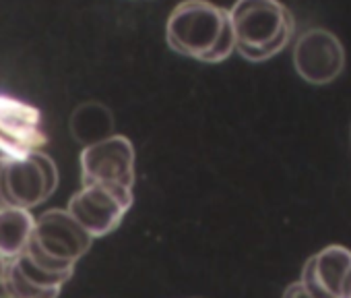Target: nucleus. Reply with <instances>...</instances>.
I'll list each match as a JSON object with an SVG mask.
<instances>
[{
	"mask_svg": "<svg viewBox=\"0 0 351 298\" xmlns=\"http://www.w3.org/2000/svg\"><path fill=\"white\" fill-rule=\"evenodd\" d=\"M73 273H56L34 263L25 253L7 261L3 286L17 298H58Z\"/></svg>",
	"mask_w": 351,
	"mask_h": 298,
	"instance_id": "9",
	"label": "nucleus"
},
{
	"mask_svg": "<svg viewBox=\"0 0 351 298\" xmlns=\"http://www.w3.org/2000/svg\"><path fill=\"white\" fill-rule=\"evenodd\" d=\"M46 141L40 110L0 95V152H5V156H23L38 152Z\"/></svg>",
	"mask_w": 351,
	"mask_h": 298,
	"instance_id": "8",
	"label": "nucleus"
},
{
	"mask_svg": "<svg viewBox=\"0 0 351 298\" xmlns=\"http://www.w3.org/2000/svg\"><path fill=\"white\" fill-rule=\"evenodd\" d=\"M91 242L89 232L66 209H50L36 220L23 253L50 271L73 273L77 261L91 249Z\"/></svg>",
	"mask_w": 351,
	"mask_h": 298,
	"instance_id": "3",
	"label": "nucleus"
},
{
	"mask_svg": "<svg viewBox=\"0 0 351 298\" xmlns=\"http://www.w3.org/2000/svg\"><path fill=\"white\" fill-rule=\"evenodd\" d=\"M0 298H17V296H13L11 292H7L3 286H0Z\"/></svg>",
	"mask_w": 351,
	"mask_h": 298,
	"instance_id": "16",
	"label": "nucleus"
},
{
	"mask_svg": "<svg viewBox=\"0 0 351 298\" xmlns=\"http://www.w3.org/2000/svg\"><path fill=\"white\" fill-rule=\"evenodd\" d=\"M339 298H351V267L341 284V290H339Z\"/></svg>",
	"mask_w": 351,
	"mask_h": 298,
	"instance_id": "14",
	"label": "nucleus"
},
{
	"mask_svg": "<svg viewBox=\"0 0 351 298\" xmlns=\"http://www.w3.org/2000/svg\"><path fill=\"white\" fill-rule=\"evenodd\" d=\"M293 67L310 85H328L345 69V48L341 40L324 30L312 27L298 36L293 44Z\"/></svg>",
	"mask_w": 351,
	"mask_h": 298,
	"instance_id": "6",
	"label": "nucleus"
},
{
	"mask_svg": "<svg viewBox=\"0 0 351 298\" xmlns=\"http://www.w3.org/2000/svg\"><path fill=\"white\" fill-rule=\"evenodd\" d=\"M230 19L236 50L250 62L273 58L295 34V19L281 0H236Z\"/></svg>",
	"mask_w": 351,
	"mask_h": 298,
	"instance_id": "2",
	"label": "nucleus"
},
{
	"mask_svg": "<svg viewBox=\"0 0 351 298\" xmlns=\"http://www.w3.org/2000/svg\"><path fill=\"white\" fill-rule=\"evenodd\" d=\"M134 147L124 135H110L81 152V179L89 183H112L130 187L134 185Z\"/></svg>",
	"mask_w": 351,
	"mask_h": 298,
	"instance_id": "7",
	"label": "nucleus"
},
{
	"mask_svg": "<svg viewBox=\"0 0 351 298\" xmlns=\"http://www.w3.org/2000/svg\"><path fill=\"white\" fill-rule=\"evenodd\" d=\"M316 275L330 298H339L341 284L351 267V251L341 244H328L312 255Z\"/></svg>",
	"mask_w": 351,
	"mask_h": 298,
	"instance_id": "11",
	"label": "nucleus"
},
{
	"mask_svg": "<svg viewBox=\"0 0 351 298\" xmlns=\"http://www.w3.org/2000/svg\"><path fill=\"white\" fill-rule=\"evenodd\" d=\"M300 284L314 296V298H330L328 296V292L322 288V284H320V279H318V275H316V269H314V261H312V257H308V261L304 263V267H302V275H300Z\"/></svg>",
	"mask_w": 351,
	"mask_h": 298,
	"instance_id": "12",
	"label": "nucleus"
},
{
	"mask_svg": "<svg viewBox=\"0 0 351 298\" xmlns=\"http://www.w3.org/2000/svg\"><path fill=\"white\" fill-rule=\"evenodd\" d=\"M281 298H314L302 284H300V279L298 282H291L287 288H285V292H283V296Z\"/></svg>",
	"mask_w": 351,
	"mask_h": 298,
	"instance_id": "13",
	"label": "nucleus"
},
{
	"mask_svg": "<svg viewBox=\"0 0 351 298\" xmlns=\"http://www.w3.org/2000/svg\"><path fill=\"white\" fill-rule=\"evenodd\" d=\"M132 201L134 195L130 187L89 183L73 195L66 211L89 232L91 238H97L108 236L122 224Z\"/></svg>",
	"mask_w": 351,
	"mask_h": 298,
	"instance_id": "5",
	"label": "nucleus"
},
{
	"mask_svg": "<svg viewBox=\"0 0 351 298\" xmlns=\"http://www.w3.org/2000/svg\"><path fill=\"white\" fill-rule=\"evenodd\" d=\"M165 42L182 56L217 65L236 50L230 11L209 0H184L167 17Z\"/></svg>",
	"mask_w": 351,
	"mask_h": 298,
	"instance_id": "1",
	"label": "nucleus"
},
{
	"mask_svg": "<svg viewBox=\"0 0 351 298\" xmlns=\"http://www.w3.org/2000/svg\"><path fill=\"white\" fill-rule=\"evenodd\" d=\"M58 170L42 149L0 158V207L32 209L52 197Z\"/></svg>",
	"mask_w": 351,
	"mask_h": 298,
	"instance_id": "4",
	"label": "nucleus"
},
{
	"mask_svg": "<svg viewBox=\"0 0 351 298\" xmlns=\"http://www.w3.org/2000/svg\"><path fill=\"white\" fill-rule=\"evenodd\" d=\"M5 267H7V261L0 259V284H3V277H5Z\"/></svg>",
	"mask_w": 351,
	"mask_h": 298,
	"instance_id": "15",
	"label": "nucleus"
},
{
	"mask_svg": "<svg viewBox=\"0 0 351 298\" xmlns=\"http://www.w3.org/2000/svg\"><path fill=\"white\" fill-rule=\"evenodd\" d=\"M34 224L29 209L0 207V259L11 261L27 249Z\"/></svg>",
	"mask_w": 351,
	"mask_h": 298,
	"instance_id": "10",
	"label": "nucleus"
}]
</instances>
